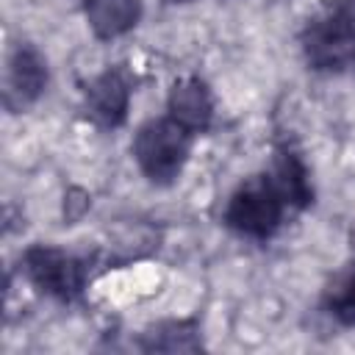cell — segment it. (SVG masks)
I'll return each instance as SVG.
<instances>
[{
	"instance_id": "11",
	"label": "cell",
	"mask_w": 355,
	"mask_h": 355,
	"mask_svg": "<svg viewBox=\"0 0 355 355\" xmlns=\"http://www.w3.org/2000/svg\"><path fill=\"white\" fill-rule=\"evenodd\" d=\"M319 308L338 327L355 330V255H349L324 283L319 294Z\"/></svg>"
},
{
	"instance_id": "12",
	"label": "cell",
	"mask_w": 355,
	"mask_h": 355,
	"mask_svg": "<svg viewBox=\"0 0 355 355\" xmlns=\"http://www.w3.org/2000/svg\"><path fill=\"white\" fill-rule=\"evenodd\" d=\"M166 6H186V3H191V0H164Z\"/></svg>"
},
{
	"instance_id": "10",
	"label": "cell",
	"mask_w": 355,
	"mask_h": 355,
	"mask_svg": "<svg viewBox=\"0 0 355 355\" xmlns=\"http://www.w3.org/2000/svg\"><path fill=\"white\" fill-rule=\"evenodd\" d=\"M202 347L200 316L158 319L136 336V349L141 352H200Z\"/></svg>"
},
{
	"instance_id": "5",
	"label": "cell",
	"mask_w": 355,
	"mask_h": 355,
	"mask_svg": "<svg viewBox=\"0 0 355 355\" xmlns=\"http://www.w3.org/2000/svg\"><path fill=\"white\" fill-rule=\"evenodd\" d=\"M50 83V67L44 53L33 42H17L6 53L3 67V105L8 114L31 111Z\"/></svg>"
},
{
	"instance_id": "1",
	"label": "cell",
	"mask_w": 355,
	"mask_h": 355,
	"mask_svg": "<svg viewBox=\"0 0 355 355\" xmlns=\"http://www.w3.org/2000/svg\"><path fill=\"white\" fill-rule=\"evenodd\" d=\"M297 42L311 72H355V0H324L302 22Z\"/></svg>"
},
{
	"instance_id": "3",
	"label": "cell",
	"mask_w": 355,
	"mask_h": 355,
	"mask_svg": "<svg viewBox=\"0 0 355 355\" xmlns=\"http://www.w3.org/2000/svg\"><path fill=\"white\" fill-rule=\"evenodd\" d=\"M19 266H22L25 280L42 297H50L61 305H72L83 300L92 283L94 266H97V255H80L58 244L36 241L22 250Z\"/></svg>"
},
{
	"instance_id": "2",
	"label": "cell",
	"mask_w": 355,
	"mask_h": 355,
	"mask_svg": "<svg viewBox=\"0 0 355 355\" xmlns=\"http://www.w3.org/2000/svg\"><path fill=\"white\" fill-rule=\"evenodd\" d=\"M197 136L189 133L180 122H175L166 111L158 116H147L133 130L130 155L141 178L158 189L175 186L191 158Z\"/></svg>"
},
{
	"instance_id": "8",
	"label": "cell",
	"mask_w": 355,
	"mask_h": 355,
	"mask_svg": "<svg viewBox=\"0 0 355 355\" xmlns=\"http://www.w3.org/2000/svg\"><path fill=\"white\" fill-rule=\"evenodd\" d=\"M266 172H269L272 183L277 186V191L283 194V200L288 202L291 211H305V208L313 205L316 189H313L311 166L305 164L297 144H291L288 139L275 141Z\"/></svg>"
},
{
	"instance_id": "7",
	"label": "cell",
	"mask_w": 355,
	"mask_h": 355,
	"mask_svg": "<svg viewBox=\"0 0 355 355\" xmlns=\"http://www.w3.org/2000/svg\"><path fill=\"white\" fill-rule=\"evenodd\" d=\"M164 111L175 122H180L189 133H194L200 139L214 128L216 100H214V92H211L208 80L202 75L191 72V75H180V78L172 80V86L166 89Z\"/></svg>"
},
{
	"instance_id": "4",
	"label": "cell",
	"mask_w": 355,
	"mask_h": 355,
	"mask_svg": "<svg viewBox=\"0 0 355 355\" xmlns=\"http://www.w3.org/2000/svg\"><path fill=\"white\" fill-rule=\"evenodd\" d=\"M288 202L272 183L269 172H255L244 178L225 200L222 208V225L250 241H269L277 236V230L286 222Z\"/></svg>"
},
{
	"instance_id": "6",
	"label": "cell",
	"mask_w": 355,
	"mask_h": 355,
	"mask_svg": "<svg viewBox=\"0 0 355 355\" xmlns=\"http://www.w3.org/2000/svg\"><path fill=\"white\" fill-rule=\"evenodd\" d=\"M136 80L125 64H111L97 72L83 89V111L100 130H116L128 122Z\"/></svg>"
},
{
	"instance_id": "9",
	"label": "cell",
	"mask_w": 355,
	"mask_h": 355,
	"mask_svg": "<svg viewBox=\"0 0 355 355\" xmlns=\"http://www.w3.org/2000/svg\"><path fill=\"white\" fill-rule=\"evenodd\" d=\"M83 19L97 42H114L139 28L144 17L141 0H80Z\"/></svg>"
}]
</instances>
